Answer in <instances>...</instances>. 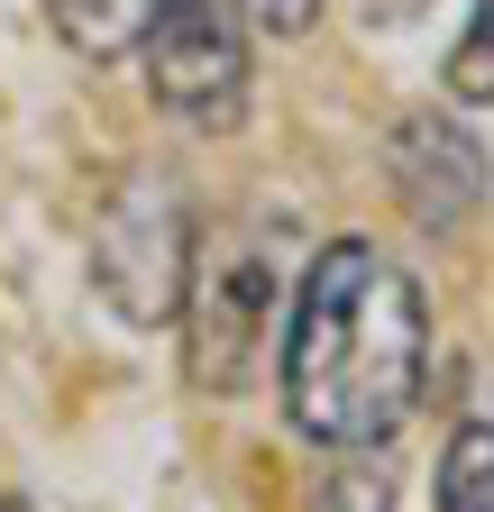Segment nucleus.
<instances>
[{"mask_svg":"<svg viewBox=\"0 0 494 512\" xmlns=\"http://www.w3.org/2000/svg\"><path fill=\"white\" fill-rule=\"evenodd\" d=\"M284 421L312 448H385L430 384V302L376 238H330L284 311Z\"/></svg>","mask_w":494,"mask_h":512,"instance_id":"1","label":"nucleus"},{"mask_svg":"<svg viewBox=\"0 0 494 512\" xmlns=\"http://www.w3.org/2000/svg\"><path fill=\"white\" fill-rule=\"evenodd\" d=\"M275 293H284V220H220L193 229L183 266V339H193V384L238 394L275 339Z\"/></svg>","mask_w":494,"mask_h":512,"instance_id":"2","label":"nucleus"},{"mask_svg":"<svg viewBox=\"0 0 494 512\" xmlns=\"http://www.w3.org/2000/svg\"><path fill=\"white\" fill-rule=\"evenodd\" d=\"M147 55V92L165 119L202 128V138H229L247 119V10L238 0H156V19L138 37Z\"/></svg>","mask_w":494,"mask_h":512,"instance_id":"3","label":"nucleus"},{"mask_svg":"<svg viewBox=\"0 0 494 512\" xmlns=\"http://www.w3.org/2000/svg\"><path fill=\"white\" fill-rule=\"evenodd\" d=\"M183 266H193V211H183V192L165 174H138L110 202L101 238H92L101 302L129 320V330H156V320L183 311Z\"/></svg>","mask_w":494,"mask_h":512,"instance_id":"4","label":"nucleus"},{"mask_svg":"<svg viewBox=\"0 0 494 512\" xmlns=\"http://www.w3.org/2000/svg\"><path fill=\"white\" fill-rule=\"evenodd\" d=\"M394 192L412 202V220L458 229L476 211V192H485V147L467 138L449 110H412L394 128Z\"/></svg>","mask_w":494,"mask_h":512,"instance_id":"5","label":"nucleus"},{"mask_svg":"<svg viewBox=\"0 0 494 512\" xmlns=\"http://www.w3.org/2000/svg\"><path fill=\"white\" fill-rule=\"evenodd\" d=\"M46 19L55 37H65L83 64H110V55H129L156 19V0H46Z\"/></svg>","mask_w":494,"mask_h":512,"instance_id":"6","label":"nucleus"},{"mask_svg":"<svg viewBox=\"0 0 494 512\" xmlns=\"http://www.w3.org/2000/svg\"><path fill=\"white\" fill-rule=\"evenodd\" d=\"M440 512H494V421L467 412L440 458Z\"/></svg>","mask_w":494,"mask_h":512,"instance_id":"7","label":"nucleus"},{"mask_svg":"<svg viewBox=\"0 0 494 512\" xmlns=\"http://www.w3.org/2000/svg\"><path fill=\"white\" fill-rule=\"evenodd\" d=\"M348 467H321L312 485V512H394V476L376 467V448H330Z\"/></svg>","mask_w":494,"mask_h":512,"instance_id":"8","label":"nucleus"},{"mask_svg":"<svg viewBox=\"0 0 494 512\" xmlns=\"http://www.w3.org/2000/svg\"><path fill=\"white\" fill-rule=\"evenodd\" d=\"M449 92H458V101H476V110H494V0H476L467 37L449 46Z\"/></svg>","mask_w":494,"mask_h":512,"instance_id":"9","label":"nucleus"},{"mask_svg":"<svg viewBox=\"0 0 494 512\" xmlns=\"http://www.w3.org/2000/svg\"><path fill=\"white\" fill-rule=\"evenodd\" d=\"M238 10L257 19V28H275V37H302V28L321 19V0H238Z\"/></svg>","mask_w":494,"mask_h":512,"instance_id":"10","label":"nucleus"},{"mask_svg":"<svg viewBox=\"0 0 494 512\" xmlns=\"http://www.w3.org/2000/svg\"><path fill=\"white\" fill-rule=\"evenodd\" d=\"M348 10L366 19V28H403V19H421L430 0H348Z\"/></svg>","mask_w":494,"mask_h":512,"instance_id":"11","label":"nucleus"},{"mask_svg":"<svg viewBox=\"0 0 494 512\" xmlns=\"http://www.w3.org/2000/svg\"><path fill=\"white\" fill-rule=\"evenodd\" d=\"M476 412H485V421H494V384H485V394H476Z\"/></svg>","mask_w":494,"mask_h":512,"instance_id":"12","label":"nucleus"}]
</instances>
